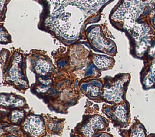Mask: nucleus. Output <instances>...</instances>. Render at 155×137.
Listing matches in <instances>:
<instances>
[{"label": "nucleus", "instance_id": "nucleus-1", "mask_svg": "<svg viewBox=\"0 0 155 137\" xmlns=\"http://www.w3.org/2000/svg\"><path fill=\"white\" fill-rule=\"evenodd\" d=\"M24 130L33 136H39L44 133L45 127L42 119L36 115L28 116L23 124Z\"/></svg>", "mask_w": 155, "mask_h": 137}, {"label": "nucleus", "instance_id": "nucleus-2", "mask_svg": "<svg viewBox=\"0 0 155 137\" xmlns=\"http://www.w3.org/2000/svg\"><path fill=\"white\" fill-rule=\"evenodd\" d=\"M101 119L98 116L94 117V118H93V119H91V121L89 123L87 126L84 128V135L86 136H91L93 134L94 130L96 129L102 128L104 124Z\"/></svg>", "mask_w": 155, "mask_h": 137}, {"label": "nucleus", "instance_id": "nucleus-3", "mask_svg": "<svg viewBox=\"0 0 155 137\" xmlns=\"http://www.w3.org/2000/svg\"><path fill=\"white\" fill-rule=\"evenodd\" d=\"M93 60L96 66L101 69L108 68L112 63V59L111 58L101 56H96Z\"/></svg>", "mask_w": 155, "mask_h": 137}, {"label": "nucleus", "instance_id": "nucleus-4", "mask_svg": "<svg viewBox=\"0 0 155 137\" xmlns=\"http://www.w3.org/2000/svg\"><path fill=\"white\" fill-rule=\"evenodd\" d=\"M50 68V66L49 65V63H48L46 61L41 60L38 61L35 68L38 73L41 74H44L48 71Z\"/></svg>", "mask_w": 155, "mask_h": 137}, {"label": "nucleus", "instance_id": "nucleus-5", "mask_svg": "<svg viewBox=\"0 0 155 137\" xmlns=\"http://www.w3.org/2000/svg\"><path fill=\"white\" fill-rule=\"evenodd\" d=\"M78 2L82 5L88 7H93L97 5H100L107 0H76Z\"/></svg>", "mask_w": 155, "mask_h": 137}, {"label": "nucleus", "instance_id": "nucleus-6", "mask_svg": "<svg viewBox=\"0 0 155 137\" xmlns=\"http://www.w3.org/2000/svg\"><path fill=\"white\" fill-rule=\"evenodd\" d=\"M124 109L122 107H120V106H119V107H118V108L117 109V110H116V115H117V116L119 118H120V120H122V121H124L125 119V112H124Z\"/></svg>", "mask_w": 155, "mask_h": 137}, {"label": "nucleus", "instance_id": "nucleus-7", "mask_svg": "<svg viewBox=\"0 0 155 137\" xmlns=\"http://www.w3.org/2000/svg\"><path fill=\"white\" fill-rule=\"evenodd\" d=\"M12 115V121L15 123L17 122L23 116V114L21 112H17V111L14 112Z\"/></svg>", "mask_w": 155, "mask_h": 137}]
</instances>
